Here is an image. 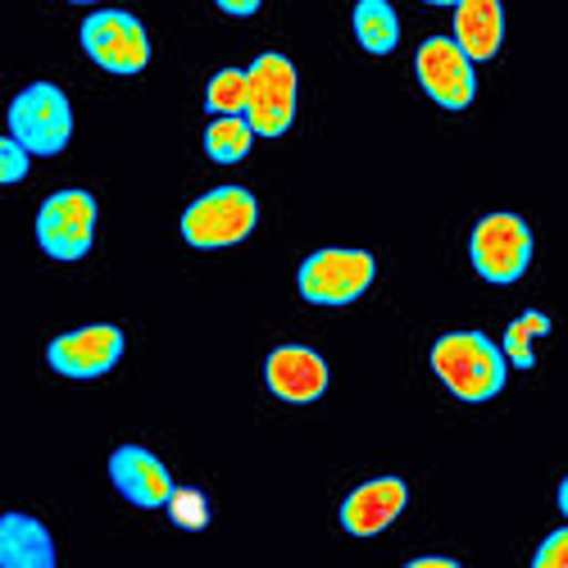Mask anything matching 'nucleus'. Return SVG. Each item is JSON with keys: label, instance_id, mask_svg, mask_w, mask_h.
<instances>
[{"label": "nucleus", "instance_id": "423d86ee", "mask_svg": "<svg viewBox=\"0 0 568 568\" xmlns=\"http://www.w3.org/2000/svg\"><path fill=\"white\" fill-rule=\"evenodd\" d=\"M37 242L51 260H82L97 242V201H91V192L69 186V192H55L45 201L37 210Z\"/></svg>", "mask_w": 568, "mask_h": 568}, {"label": "nucleus", "instance_id": "aec40b11", "mask_svg": "<svg viewBox=\"0 0 568 568\" xmlns=\"http://www.w3.org/2000/svg\"><path fill=\"white\" fill-rule=\"evenodd\" d=\"M169 518H173L182 532H205V528H210V505H205V496L192 491V487H173V496H169Z\"/></svg>", "mask_w": 568, "mask_h": 568}, {"label": "nucleus", "instance_id": "ddd939ff", "mask_svg": "<svg viewBox=\"0 0 568 568\" xmlns=\"http://www.w3.org/2000/svg\"><path fill=\"white\" fill-rule=\"evenodd\" d=\"M409 491L400 478H373V483H359L346 500H342V528L351 537H377L383 528H392L400 509H405Z\"/></svg>", "mask_w": 568, "mask_h": 568}, {"label": "nucleus", "instance_id": "bb28decb", "mask_svg": "<svg viewBox=\"0 0 568 568\" xmlns=\"http://www.w3.org/2000/svg\"><path fill=\"white\" fill-rule=\"evenodd\" d=\"M73 6H101V0H73Z\"/></svg>", "mask_w": 568, "mask_h": 568}, {"label": "nucleus", "instance_id": "a211bd4d", "mask_svg": "<svg viewBox=\"0 0 568 568\" xmlns=\"http://www.w3.org/2000/svg\"><path fill=\"white\" fill-rule=\"evenodd\" d=\"M550 333V318L546 314H537V310H528V314H518L509 327H505V359H509V368H524V373H532L537 368V355H532V342L537 337H546Z\"/></svg>", "mask_w": 568, "mask_h": 568}, {"label": "nucleus", "instance_id": "f3484780", "mask_svg": "<svg viewBox=\"0 0 568 568\" xmlns=\"http://www.w3.org/2000/svg\"><path fill=\"white\" fill-rule=\"evenodd\" d=\"M260 132L251 128L246 114H219L210 128H205V151L214 164H242L251 155V141Z\"/></svg>", "mask_w": 568, "mask_h": 568}, {"label": "nucleus", "instance_id": "b1692460", "mask_svg": "<svg viewBox=\"0 0 568 568\" xmlns=\"http://www.w3.org/2000/svg\"><path fill=\"white\" fill-rule=\"evenodd\" d=\"M409 568H455V559H446V555H418V559H409Z\"/></svg>", "mask_w": 568, "mask_h": 568}, {"label": "nucleus", "instance_id": "4468645a", "mask_svg": "<svg viewBox=\"0 0 568 568\" xmlns=\"http://www.w3.org/2000/svg\"><path fill=\"white\" fill-rule=\"evenodd\" d=\"M455 41L478 60H496L505 41V10L500 0H459L455 6Z\"/></svg>", "mask_w": 568, "mask_h": 568}, {"label": "nucleus", "instance_id": "a878e982", "mask_svg": "<svg viewBox=\"0 0 568 568\" xmlns=\"http://www.w3.org/2000/svg\"><path fill=\"white\" fill-rule=\"evenodd\" d=\"M428 6H446V10H455V6H459V0H428Z\"/></svg>", "mask_w": 568, "mask_h": 568}, {"label": "nucleus", "instance_id": "9b49d317", "mask_svg": "<svg viewBox=\"0 0 568 568\" xmlns=\"http://www.w3.org/2000/svg\"><path fill=\"white\" fill-rule=\"evenodd\" d=\"M264 383L277 400L287 405H310L327 392V364L310 346H277L264 359Z\"/></svg>", "mask_w": 568, "mask_h": 568}, {"label": "nucleus", "instance_id": "6ab92c4d", "mask_svg": "<svg viewBox=\"0 0 568 568\" xmlns=\"http://www.w3.org/2000/svg\"><path fill=\"white\" fill-rule=\"evenodd\" d=\"M246 105H251V73L219 69L205 87V110L210 114H246Z\"/></svg>", "mask_w": 568, "mask_h": 568}, {"label": "nucleus", "instance_id": "9d476101", "mask_svg": "<svg viewBox=\"0 0 568 568\" xmlns=\"http://www.w3.org/2000/svg\"><path fill=\"white\" fill-rule=\"evenodd\" d=\"M123 355V333L114 323H91V327H78V333H64L45 346V359H51L55 373L64 377H105Z\"/></svg>", "mask_w": 568, "mask_h": 568}, {"label": "nucleus", "instance_id": "6e6552de", "mask_svg": "<svg viewBox=\"0 0 568 568\" xmlns=\"http://www.w3.org/2000/svg\"><path fill=\"white\" fill-rule=\"evenodd\" d=\"M251 73V105L246 119L260 136H282L296 119V64L287 55H255Z\"/></svg>", "mask_w": 568, "mask_h": 568}, {"label": "nucleus", "instance_id": "20e7f679", "mask_svg": "<svg viewBox=\"0 0 568 568\" xmlns=\"http://www.w3.org/2000/svg\"><path fill=\"white\" fill-rule=\"evenodd\" d=\"M10 136H19L32 155H60L73 136V110L55 82H32L10 105Z\"/></svg>", "mask_w": 568, "mask_h": 568}, {"label": "nucleus", "instance_id": "f8f14e48", "mask_svg": "<svg viewBox=\"0 0 568 568\" xmlns=\"http://www.w3.org/2000/svg\"><path fill=\"white\" fill-rule=\"evenodd\" d=\"M110 483L119 487V496L136 509H160L169 505L173 496V478H169V468L151 455V450H141V446H119L110 455Z\"/></svg>", "mask_w": 568, "mask_h": 568}, {"label": "nucleus", "instance_id": "2eb2a0df", "mask_svg": "<svg viewBox=\"0 0 568 568\" xmlns=\"http://www.w3.org/2000/svg\"><path fill=\"white\" fill-rule=\"evenodd\" d=\"M0 564L6 568H55V541L37 518L6 514L0 518Z\"/></svg>", "mask_w": 568, "mask_h": 568}, {"label": "nucleus", "instance_id": "39448f33", "mask_svg": "<svg viewBox=\"0 0 568 568\" xmlns=\"http://www.w3.org/2000/svg\"><path fill=\"white\" fill-rule=\"evenodd\" d=\"M373 273H377V264H373L368 251L327 246V251H314L301 264L296 287H301V296L310 305H351L373 287Z\"/></svg>", "mask_w": 568, "mask_h": 568}, {"label": "nucleus", "instance_id": "393cba45", "mask_svg": "<svg viewBox=\"0 0 568 568\" xmlns=\"http://www.w3.org/2000/svg\"><path fill=\"white\" fill-rule=\"evenodd\" d=\"M559 509H564V518H568V478L559 483Z\"/></svg>", "mask_w": 568, "mask_h": 568}, {"label": "nucleus", "instance_id": "4be33fe9", "mask_svg": "<svg viewBox=\"0 0 568 568\" xmlns=\"http://www.w3.org/2000/svg\"><path fill=\"white\" fill-rule=\"evenodd\" d=\"M532 564H537V568H568V528H555V532L537 546Z\"/></svg>", "mask_w": 568, "mask_h": 568}, {"label": "nucleus", "instance_id": "5701e85b", "mask_svg": "<svg viewBox=\"0 0 568 568\" xmlns=\"http://www.w3.org/2000/svg\"><path fill=\"white\" fill-rule=\"evenodd\" d=\"M214 6H219L223 14H232V19H251V14L260 10V0H214Z\"/></svg>", "mask_w": 568, "mask_h": 568}, {"label": "nucleus", "instance_id": "1a4fd4ad", "mask_svg": "<svg viewBox=\"0 0 568 568\" xmlns=\"http://www.w3.org/2000/svg\"><path fill=\"white\" fill-rule=\"evenodd\" d=\"M414 73L423 82V91L442 105V110H468L478 78H473V55L455 37H428L414 55Z\"/></svg>", "mask_w": 568, "mask_h": 568}, {"label": "nucleus", "instance_id": "7ed1b4c3", "mask_svg": "<svg viewBox=\"0 0 568 568\" xmlns=\"http://www.w3.org/2000/svg\"><path fill=\"white\" fill-rule=\"evenodd\" d=\"M468 260L483 282L509 287V282H518L532 264V227L518 214H487L468 236Z\"/></svg>", "mask_w": 568, "mask_h": 568}, {"label": "nucleus", "instance_id": "f257e3e1", "mask_svg": "<svg viewBox=\"0 0 568 568\" xmlns=\"http://www.w3.org/2000/svg\"><path fill=\"white\" fill-rule=\"evenodd\" d=\"M433 373L442 377V387L468 405H483L505 392L509 383V359L505 346H496L483 333H446L433 346Z\"/></svg>", "mask_w": 568, "mask_h": 568}, {"label": "nucleus", "instance_id": "f03ea898", "mask_svg": "<svg viewBox=\"0 0 568 568\" xmlns=\"http://www.w3.org/2000/svg\"><path fill=\"white\" fill-rule=\"evenodd\" d=\"M255 223H260V205L246 186H214V192L186 205L182 236H186V246H196V251H223V246L246 242Z\"/></svg>", "mask_w": 568, "mask_h": 568}, {"label": "nucleus", "instance_id": "dca6fc26", "mask_svg": "<svg viewBox=\"0 0 568 568\" xmlns=\"http://www.w3.org/2000/svg\"><path fill=\"white\" fill-rule=\"evenodd\" d=\"M355 37L368 55H392L400 41V19L387 0H359L355 6Z\"/></svg>", "mask_w": 568, "mask_h": 568}, {"label": "nucleus", "instance_id": "412c9836", "mask_svg": "<svg viewBox=\"0 0 568 568\" xmlns=\"http://www.w3.org/2000/svg\"><path fill=\"white\" fill-rule=\"evenodd\" d=\"M28 146L19 136H6L0 141V182H23V173H28Z\"/></svg>", "mask_w": 568, "mask_h": 568}, {"label": "nucleus", "instance_id": "0eeeda50", "mask_svg": "<svg viewBox=\"0 0 568 568\" xmlns=\"http://www.w3.org/2000/svg\"><path fill=\"white\" fill-rule=\"evenodd\" d=\"M82 51L105 73H141L151 64V37L123 10H97L82 23Z\"/></svg>", "mask_w": 568, "mask_h": 568}]
</instances>
